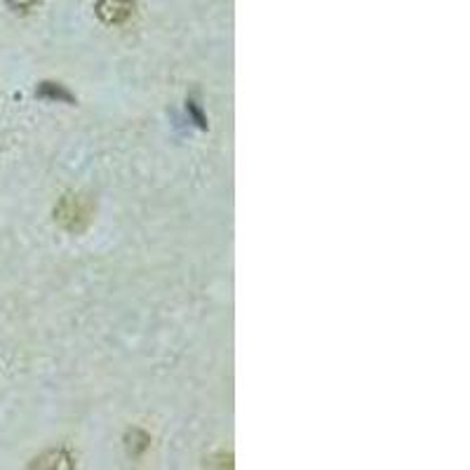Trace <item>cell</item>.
<instances>
[{"label":"cell","mask_w":470,"mask_h":470,"mask_svg":"<svg viewBox=\"0 0 470 470\" xmlns=\"http://www.w3.org/2000/svg\"><path fill=\"white\" fill-rule=\"evenodd\" d=\"M57 219L59 222H64L69 229H78V219H88V214H85L83 207H80V200L69 196L62 200V205H59Z\"/></svg>","instance_id":"cell-1"},{"label":"cell","mask_w":470,"mask_h":470,"mask_svg":"<svg viewBox=\"0 0 470 470\" xmlns=\"http://www.w3.org/2000/svg\"><path fill=\"white\" fill-rule=\"evenodd\" d=\"M7 3L13 7H17V10H24V7L31 5V0H7Z\"/></svg>","instance_id":"cell-2"}]
</instances>
